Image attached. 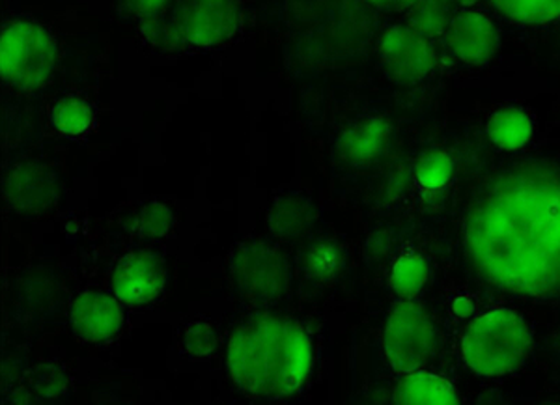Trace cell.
<instances>
[{
    "mask_svg": "<svg viewBox=\"0 0 560 405\" xmlns=\"http://www.w3.org/2000/svg\"><path fill=\"white\" fill-rule=\"evenodd\" d=\"M366 2L383 10H409L419 0H366Z\"/></svg>",
    "mask_w": 560,
    "mask_h": 405,
    "instance_id": "cell-25",
    "label": "cell"
},
{
    "mask_svg": "<svg viewBox=\"0 0 560 405\" xmlns=\"http://www.w3.org/2000/svg\"><path fill=\"white\" fill-rule=\"evenodd\" d=\"M2 193L15 213L42 216L57 204V177L38 163H18L2 177Z\"/></svg>",
    "mask_w": 560,
    "mask_h": 405,
    "instance_id": "cell-9",
    "label": "cell"
},
{
    "mask_svg": "<svg viewBox=\"0 0 560 405\" xmlns=\"http://www.w3.org/2000/svg\"><path fill=\"white\" fill-rule=\"evenodd\" d=\"M390 140L387 120L372 116L348 127L338 140V153L351 165H369L383 155Z\"/></svg>",
    "mask_w": 560,
    "mask_h": 405,
    "instance_id": "cell-13",
    "label": "cell"
},
{
    "mask_svg": "<svg viewBox=\"0 0 560 405\" xmlns=\"http://www.w3.org/2000/svg\"><path fill=\"white\" fill-rule=\"evenodd\" d=\"M229 370L243 393L290 396L313 370V340L290 320L258 317L240 325L230 338Z\"/></svg>",
    "mask_w": 560,
    "mask_h": 405,
    "instance_id": "cell-2",
    "label": "cell"
},
{
    "mask_svg": "<svg viewBox=\"0 0 560 405\" xmlns=\"http://www.w3.org/2000/svg\"><path fill=\"white\" fill-rule=\"evenodd\" d=\"M453 20V0H419L409 8L408 25L430 39L443 38Z\"/></svg>",
    "mask_w": 560,
    "mask_h": 405,
    "instance_id": "cell-17",
    "label": "cell"
},
{
    "mask_svg": "<svg viewBox=\"0 0 560 405\" xmlns=\"http://www.w3.org/2000/svg\"><path fill=\"white\" fill-rule=\"evenodd\" d=\"M168 0H121V7L135 18L152 20L163 10Z\"/></svg>",
    "mask_w": 560,
    "mask_h": 405,
    "instance_id": "cell-24",
    "label": "cell"
},
{
    "mask_svg": "<svg viewBox=\"0 0 560 405\" xmlns=\"http://www.w3.org/2000/svg\"><path fill=\"white\" fill-rule=\"evenodd\" d=\"M438 333L428 312L409 299L396 304L383 333V349L393 370L404 375L420 370L432 359Z\"/></svg>",
    "mask_w": 560,
    "mask_h": 405,
    "instance_id": "cell-6",
    "label": "cell"
},
{
    "mask_svg": "<svg viewBox=\"0 0 560 405\" xmlns=\"http://www.w3.org/2000/svg\"><path fill=\"white\" fill-rule=\"evenodd\" d=\"M443 39L451 57L469 66L488 62L499 47V34L493 21L477 10L454 15Z\"/></svg>",
    "mask_w": 560,
    "mask_h": 405,
    "instance_id": "cell-10",
    "label": "cell"
},
{
    "mask_svg": "<svg viewBox=\"0 0 560 405\" xmlns=\"http://www.w3.org/2000/svg\"><path fill=\"white\" fill-rule=\"evenodd\" d=\"M230 277L247 301L271 303L287 291L288 264L268 243L247 241L230 258Z\"/></svg>",
    "mask_w": 560,
    "mask_h": 405,
    "instance_id": "cell-7",
    "label": "cell"
},
{
    "mask_svg": "<svg viewBox=\"0 0 560 405\" xmlns=\"http://www.w3.org/2000/svg\"><path fill=\"white\" fill-rule=\"evenodd\" d=\"M57 42L51 32L33 21H12L2 28L0 73L13 89L44 86L57 68Z\"/></svg>",
    "mask_w": 560,
    "mask_h": 405,
    "instance_id": "cell-5",
    "label": "cell"
},
{
    "mask_svg": "<svg viewBox=\"0 0 560 405\" xmlns=\"http://www.w3.org/2000/svg\"><path fill=\"white\" fill-rule=\"evenodd\" d=\"M165 285V271L150 254H129L116 267V298L128 304H147L160 298Z\"/></svg>",
    "mask_w": 560,
    "mask_h": 405,
    "instance_id": "cell-11",
    "label": "cell"
},
{
    "mask_svg": "<svg viewBox=\"0 0 560 405\" xmlns=\"http://www.w3.org/2000/svg\"><path fill=\"white\" fill-rule=\"evenodd\" d=\"M377 53L388 77L400 84L420 83L432 76L440 62L433 39L409 25L393 26L383 32Z\"/></svg>",
    "mask_w": 560,
    "mask_h": 405,
    "instance_id": "cell-8",
    "label": "cell"
},
{
    "mask_svg": "<svg viewBox=\"0 0 560 405\" xmlns=\"http://www.w3.org/2000/svg\"><path fill=\"white\" fill-rule=\"evenodd\" d=\"M428 280V264L420 254L404 253L390 273V288L401 299H411Z\"/></svg>",
    "mask_w": 560,
    "mask_h": 405,
    "instance_id": "cell-20",
    "label": "cell"
},
{
    "mask_svg": "<svg viewBox=\"0 0 560 405\" xmlns=\"http://www.w3.org/2000/svg\"><path fill=\"white\" fill-rule=\"evenodd\" d=\"M453 176V159L446 152H430L420 159L415 177L424 190H438Z\"/></svg>",
    "mask_w": 560,
    "mask_h": 405,
    "instance_id": "cell-22",
    "label": "cell"
},
{
    "mask_svg": "<svg viewBox=\"0 0 560 405\" xmlns=\"http://www.w3.org/2000/svg\"><path fill=\"white\" fill-rule=\"evenodd\" d=\"M398 404H458L459 398L454 386L440 375L424 370H415L406 374L396 391Z\"/></svg>",
    "mask_w": 560,
    "mask_h": 405,
    "instance_id": "cell-15",
    "label": "cell"
},
{
    "mask_svg": "<svg viewBox=\"0 0 560 405\" xmlns=\"http://www.w3.org/2000/svg\"><path fill=\"white\" fill-rule=\"evenodd\" d=\"M504 18L523 25H544L559 20L560 0H490Z\"/></svg>",
    "mask_w": 560,
    "mask_h": 405,
    "instance_id": "cell-19",
    "label": "cell"
},
{
    "mask_svg": "<svg viewBox=\"0 0 560 405\" xmlns=\"http://www.w3.org/2000/svg\"><path fill=\"white\" fill-rule=\"evenodd\" d=\"M465 251L488 282L522 296L560 290V174L522 166L497 177L465 222Z\"/></svg>",
    "mask_w": 560,
    "mask_h": 405,
    "instance_id": "cell-1",
    "label": "cell"
},
{
    "mask_svg": "<svg viewBox=\"0 0 560 405\" xmlns=\"http://www.w3.org/2000/svg\"><path fill=\"white\" fill-rule=\"evenodd\" d=\"M174 227V216L165 204L150 202L139 209V213L131 221L133 234L144 240H158L168 234Z\"/></svg>",
    "mask_w": 560,
    "mask_h": 405,
    "instance_id": "cell-21",
    "label": "cell"
},
{
    "mask_svg": "<svg viewBox=\"0 0 560 405\" xmlns=\"http://www.w3.org/2000/svg\"><path fill=\"white\" fill-rule=\"evenodd\" d=\"M215 327L208 322H192L185 327L179 340V348L185 357L192 361L206 359L215 349Z\"/></svg>",
    "mask_w": 560,
    "mask_h": 405,
    "instance_id": "cell-23",
    "label": "cell"
},
{
    "mask_svg": "<svg viewBox=\"0 0 560 405\" xmlns=\"http://www.w3.org/2000/svg\"><path fill=\"white\" fill-rule=\"evenodd\" d=\"M488 137L501 150H520L533 137V120L523 108H501L491 116Z\"/></svg>",
    "mask_w": 560,
    "mask_h": 405,
    "instance_id": "cell-16",
    "label": "cell"
},
{
    "mask_svg": "<svg viewBox=\"0 0 560 405\" xmlns=\"http://www.w3.org/2000/svg\"><path fill=\"white\" fill-rule=\"evenodd\" d=\"M240 31V10L234 0H176L166 20L148 21L144 32L153 45L215 47Z\"/></svg>",
    "mask_w": 560,
    "mask_h": 405,
    "instance_id": "cell-4",
    "label": "cell"
},
{
    "mask_svg": "<svg viewBox=\"0 0 560 405\" xmlns=\"http://www.w3.org/2000/svg\"><path fill=\"white\" fill-rule=\"evenodd\" d=\"M530 349V329L517 312L493 309L475 317L462 340V357L482 378L514 372Z\"/></svg>",
    "mask_w": 560,
    "mask_h": 405,
    "instance_id": "cell-3",
    "label": "cell"
},
{
    "mask_svg": "<svg viewBox=\"0 0 560 405\" xmlns=\"http://www.w3.org/2000/svg\"><path fill=\"white\" fill-rule=\"evenodd\" d=\"M313 206L300 195H282L268 211L269 229L284 240H295L305 234L313 227Z\"/></svg>",
    "mask_w": 560,
    "mask_h": 405,
    "instance_id": "cell-14",
    "label": "cell"
},
{
    "mask_svg": "<svg viewBox=\"0 0 560 405\" xmlns=\"http://www.w3.org/2000/svg\"><path fill=\"white\" fill-rule=\"evenodd\" d=\"M454 311H456L458 316H467L472 311L471 301L469 299H458L456 304H454Z\"/></svg>",
    "mask_w": 560,
    "mask_h": 405,
    "instance_id": "cell-26",
    "label": "cell"
},
{
    "mask_svg": "<svg viewBox=\"0 0 560 405\" xmlns=\"http://www.w3.org/2000/svg\"><path fill=\"white\" fill-rule=\"evenodd\" d=\"M71 327L86 343H107L120 331V304L105 293H83L71 306Z\"/></svg>",
    "mask_w": 560,
    "mask_h": 405,
    "instance_id": "cell-12",
    "label": "cell"
},
{
    "mask_svg": "<svg viewBox=\"0 0 560 405\" xmlns=\"http://www.w3.org/2000/svg\"><path fill=\"white\" fill-rule=\"evenodd\" d=\"M94 111L81 97H65L51 108V124L58 134L79 139L94 127Z\"/></svg>",
    "mask_w": 560,
    "mask_h": 405,
    "instance_id": "cell-18",
    "label": "cell"
}]
</instances>
